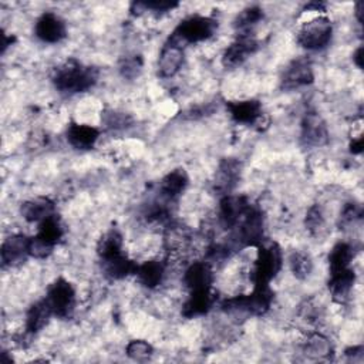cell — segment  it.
<instances>
[{
	"label": "cell",
	"instance_id": "cell-1",
	"mask_svg": "<svg viewBox=\"0 0 364 364\" xmlns=\"http://www.w3.org/2000/svg\"><path fill=\"white\" fill-rule=\"evenodd\" d=\"M54 87L64 94H78L92 88L98 81V70L75 58H68L53 71Z\"/></svg>",
	"mask_w": 364,
	"mask_h": 364
},
{
	"label": "cell",
	"instance_id": "cell-2",
	"mask_svg": "<svg viewBox=\"0 0 364 364\" xmlns=\"http://www.w3.org/2000/svg\"><path fill=\"white\" fill-rule=\"evenodd\" d=\"M273 301L270 284H253V290L247 294H239L225 299L220 303L226 313H239L246 316H263L269 311Z\"/></svg>",
	"mask_w": 364,
	"mask_h": 364
},
{
	"label": "cell",
	"instance_id": "cell-3",
	"mask_svg": "<svg viewBox=\"0 0 364 364\" xmlns=\"http://www.w3.org/2000/svg\"><path fill=\"white\" fill-rule=\"evenodd\" d=\"M218 31V20L209 16L193 14L183 18L172 31L169 38L182 47L209 40Z\"/></svg>",
	"mask_w": 364,
	"mask_h": 364
},
{
	"label": "cell",
	"instance_id": "cell-4",
	"mask_svg": "<svg viewBox=\"0 0 364 364\" xmlns=\"http://www.w3.org/2000/svg\"><path fill=\"white\" fill-rule=\"evenodd\" d=\"M283 266V252L276 243H260L250 270V279L253 284H269L272 279L277 276Z\"/></svg>",
	"mask_w": 364,
	"mask_h": 364
},
{
	"label": "cell",
	"instance_id": "cell-5",
	"mask_svg": "<svg viewBox=\"0 0 364 364\" xmlns=\"http://www.w3.org/2000/svg\"><path fill=\"white\" fill-rule=\"evenodd\" d=\"M333 37L331 20L318 14L304 21L297 31V43L307 51H320L326 48Z\"/></svg>",
	"mask_w": 364,
	"mask_h": 364
},
{
	"label": "cell",
	"instance_id": "cell-6",
	"mask_svg": "<svg viewBox=\"0 0 364 364\" xmlns=\"http://www.w3.org/2000/svg\"><path fill=\"white\" fill-rule=\"evenodd\" d=\"M237 243L245 246H259L264 236V219L256 205H250L246 213L233 229Z\"/></svg>",
	"mask_w": 364,
	"mask_h": 364
},
{
	"label": "cell",
	"instance_id": "cell-7",
	"mask_svg": "<svg viewBox=\"0 0 364 364\" xmlns=\"http://www.w3.org/2000/svg\"><path fill=\"white\" fill-rule=\"evenodd\" d=\"M46 300L50 304L53 314L60 318L70 317L75 309V289L64 277H57L46 293Z\"/></svg>",
	"mask_w": 364,
	"mask_h": 364
},
{
	"label": "cell",
	"instance_id": "cell-8",
	"mask_svg": "<svg viewBox=\"0 0 364 364\" xmlns=\"http://www.w3.org/2000/svg\"><path fill=\"white\" fill-rule=\"evenodd\" d=\"M259 48L257 40L252 34H237L222 54V64L226 68L242 65Z\"/></svg>",
	"mask_w": 364,
	"mask_h": 364
},
{
	"label": "cell",
	"instance_id": "cell-9",
	"mask_svg": "<svg viewBox=\"0 0 364 364\" xmlns=\"http://www.w3.org/2000/svg\"><path fill=\"white\" fill-rule=\"evenodd\" d=\"M30 256V237L23 233H13L7 236L0 247L1 266L16 267L20 266Z\"/></svg>",
	"mask_w": 364,
	"mask_h": 364
},
{
	"label": "cell",
	"instance_id": "cell-10",
	"mask_svg": "<svg viewBox=\"0 0 364 364\" xmlns=\"http://www.w3.org/2000/svg\"><path fill=\"white\" fill-rule=\"evenodd\" d=\"M314 81V73L311 63L307 57L294 58L284 68L280 84L284 90H297L310 85Z\"/></svg>",
	"mask_w": 364,
	"mask_h": 364
},
{
	"label": "cell",
	"instance_id": "cell-11",
	"mask_svg": "<svg viewBox=\"0 0 364 364\" xmlns=\"http://www.w3.org/2000/svg\"><path fill=\"white\" fill-rule=\"evenodd\" d=\"M36 37L47 44L60 43L67 36L65 21L54 11H44L34 24Z\"/></svg>",
	"mask_w": 364,
	"mask_h": 364
},
{
	"label": "cell",
	"instance_id": "cell-12",
	"mask_svg": "<svg viewBox=\"0 0 364 364\" xmlns=\"http://www.w3.org/2000/svg\"><path fill=\"white\" fill-rule=\"evenodd\" d=\"M250 205L252 202L243 195H225L219 202V223L225 229L233 230Z\"/></svg>",
	"mask_w": 364,
	"mask_h": 364
},
{
	"label": "cell",
	"instance_id": "cell-13",
	"mask_svg": "<svg viewBox=\"0 0 364 364\" xmlns=\"http://www.w3.org/2000/svg\"><path fill=\"white\" fill-rule=\"evenodd\" d=\"M300 141L304 146L317 148L328 142V129L317 112H306L301 119Z\"/></svg>",
	"mask_w": 364,
	"mask_h": 364
},
{
	"label": "cell",
	"instance_id": "cell-14",
	"mask_svg": "<svg viewBox=\"0 0 364 364\" xmlns=\"http://www.w3.org/2000/svg\"><path fill=\"white\" fill-rule=\"evenodd\" d=\"M185 61V47L172 41L171 38L162 46L158 57V74L162 78L173 77L183 65Z\"/></svg>",
	"mask_w": 364,
	"mask_h": 364
},
{
	"label": "cell",
	"instance_id": "cell-15",
	"mask_svg": "<svg viewBox=\"0 0 364 364\" xmlns=\"http://www.w3.org/2000/svg\"><path fill=\"white\" fill-rule=\"evenodd\" d=\"M242 165L235 158H225L219 162L213 178V189L220 195H229L240 179Z\"/></svg>",
	"mask_w": 364,
	"mask_h": 364
},
{
	"label": "cell",
	"instance_id": "cell-16",
	"mask_svg": "<svg viewBox=\"0 0 364 364\" xmlns=\"http://www.w3.org/2000/svg\"><path fill=\"white\" fill-rule=\"evenodd\" d=\"M182 282L189 291L212 289L213 266L206 260L192 262L183 272Z\"/></svg>",
	"mask_w": 364,
	"mask_h": 364
},
{
	"label": "cell",
	"instance_id": "cell-17",
	"mask_svg": "<svg viewBox=\"0 0 364 364\" xmlns=\"http://www.w3.org/2000/svg\"><path fill=\"white\" fill-rule=\"evenodd\" d=\"M226 109L236 124L255 125L263 117V107L257 100L228 101Z\"/></svg>",
	"mask_w": 364,
	"mask_h": 364
},
{
	"label": "cell",
	"instance_id": "cell-18",
	"mask_svg": "<svg viewBox=\"0 0 364 364\" xmlns=\"http://www.w3.org/2000/svg\"><path fill=\"white\" fill-rule=\"evenodd\" d=\"M189 183V178L185 169L176 168L168 172L159 182L158 196L166 202H175L186 189Z\"/></svg>",
	"mask_w": 364,
	"mask_h": 364
},
{
	"label": "cell",
	"instance_id": "cell-19",
	"mask_svg": "<svg viewBox=\"0 0 364 364\" xmlns=\"http://www.w3.org/2000/svg\"><path fill=\"white\" fill-rule=\"evenodd\" d=\"M100 134H101L100 129L92 125L80 124V122L73 121L67 127L65 138L73 148L87 151V149H91L97 144Z\"/></svg>",
	"mask_w": 364,
	"mask_h": 364
},
{
	"label": "cell",
	"instance_id": "cell-20",
	"mask_svg": "<svg viewBox=\"0 0 364 364\" xmlns=\"http://www.w3.org/2000/svg\"><path fill=\"white\" fill-rule=\"evenodd\" d=\"M20 215L28 223H40L44 219L55 215V203L47 196H37L21 203Z\"/></svg>",
	"mask_w": 364,
	"mask_h": 364
},
{
	"label": "cell",
	"instance_id": "cell-21",
	"mask_svg": "<svg viewBox=\"0 0 364 364\" xmlns=\"http://www.w3.org/2000/svg\"><path fill=\"white\" fill-rule=\"evenodd\" d=\"M165 263L159 259H149L142 263H136L135 276L138 282L146 289H156L165 279Z\"/></svg>",
	"mask_w": 364,
	"mask_h": 364
},
{
	"label": "cell",
	"instance_id": "cell-22",
	"mask_svg": "<svg viewBox=\"0 0 364 364\" xmlns=\"http://www.w3.org/2000/svg\"><path fill=\"white\" fill-rule=\"evenodd\" d=\"M51 316H54V314H53V310H51L50 304L47 303L46 297L33 303L26 313V324H24L26 334L33 336V334L38 333L40 330H43L47 326V323L50 321Z\"/></svg>",
	"mask_w": 364,
	"mask_h": 364
},
{
	"label": "cell",
	"instance_id": "cell-23",
	"mask_svg": "<svg viewBox=\"0 0 364 364\" xmlns=\"http://www.w3.org/2000/svg\"><path fill=\"white\" fill-rule=\"evenodd\" d=\"M354 283H355V273L353 267L333 272L330 273V279H328V290L336 301L343 303L348 299Z\"/></svg>",
	"mask_w": 364,
	"mask_h": 364
},
{
	"label": "cell",
	"instance_id": "cell-24",
	"mask_svg": "<svg viewBox=\"0 0 364 364\" xmlns=\"http://www.w3.org/2000/svg\"><path fill=\"white\" fill-rule=\"evenodd\" d=\"M97 255L100 257V262L117 257L124 255V236L122 233L115 229L111 228L109 230H107L97 243Z\"/></svg>",
	"mask_w": 364,
	"mask_h": 364
},
{
	"label": "cell",
	"instance_id": "cell-25",
	"mask_svg": "<svg viewBox=\"0 0 364 364\" xmlns=\"http://www.w3.org/2000/svg\"><path fill=\"white\" fill-rule=\"evenodd\" d=\"M213 306L212 289L189 291V296L182 307V314L188 318L206 314Z\"/></svg>",
	"mask_w": 364,
	"mask_h": 364
},
{
	"label": "cell",
	"instance_id": "cell-26",
	"mask_svg": "<svg viewBox=\"0 0 364 364\" xmlns=\"http://www.w3.org/2000/svg\"><path fill=\"white\" fill-rule=\"evenodd\" d=\"M355 255V249L350 242H338L328 252V272H338L351 267L353 259Z\"/></svg>",
	"mask_w": 364,
	"mask_h": 364
},
{
	"label": "cell",
	"instance_id": "cell-27",
	"mask_svg": "<svg viewBox=\"0 0 364 364\" xmlns=\"http://www.w3.org/2000/svg\"><path fill=\"white\" fill-rule=\"evenodd\" d=\"M101 267L104 274L111 280H121L129 274L135 273L136 263L131 260L125 253L108 260L101 262Z\"/></svg>",
	"mask_w": 364,
	"mask_h": 364
},
{
	"label": "cell",
	"instance_id": "cell-28",
	"mask_svg": "<svg viewBox=\"0 0 364 364\" xmlns=\"http://www.w3.org/2000/svg\"><path fill=\"white\" fill-rule=\"evenodd\" d=\"M37 233L34 235L37 239H40L41 242L50 245V246H55L60 239L63 237L64 235V228L61 225V220L58 218V215H53L47 219H44L43 222L38 223V228H37Z\"/></svg>",
	"mask_w": 364,
	"mask_h": 364
},
{
	"label": "cell",
	"instance_id": "cell-29",
	"mask_svg": "<svg viewBox=\"0 0 364 364\" xmlns=\"http://www.w3.org/2000/svg\"><path fill=\"white\" fill-rule=\"evenodd\" d=\"M264 17L263 9L259 6H249L239 11L236 18L233 20V27L237 34H250L255 26H257Z\"/></svg>",
	"mask_w": 364,
	"mask_h": 364
},
{
	"label": "cell",
	"instance_id": "cell-30",
	"mask_svg": "<svg viewBox=\"0 0 364 364\" xmlns=\"http://www.w3.org/2000/svg\"><path fill=\"white\" fill-rule=\"evenodd\" d=\"M191 242V233L189 230L176 223H169L165 236H164V245L169 252H181L182 249H186Z\"/></svg>",
	"mask_w": 364,
	"mask_h": 364
},
{
	"label": "cell",
	"instance_id": "cell-31",
	"mask_svg": "<svg viewBox=\"0 0 364 364\" xmlns=\"http://www.w3.org/2000/svg\"><path fill=\"white\" fill-rule=\"evenodd\" d=\"M304 353L314 360H326L330 358L333 353V347L330 340L321 333L309 334L304 343Z\"/></svg>",
	"mask_w": 364,
	"mask_h": 364
},
{
	"label": "cell",
	"instance_id": "cell-32",
	"mask_svg": "<svg viewBox=\"0 0 364 364\" xmlns=\"http://www.w3.org/2000/svg\"><path fill=\"white\" fill-rule=\"evenodd\" d=\"M289 266H290V270L294 274V277L299 280L307 279L313 270L311 257L307 253L299 252V250H296L290 255Z\"/></svg>",
	"mask_w": 364,
	"mask_h": 364
},
{
	"label": "cell",
	"instance_id": "cell-33",
	"mask_svg": "<svg viewBox=\"0 0 364 364\" xmlns=\"http://www.w3.org/2000/svg\"><path fill=\"white\" fill-rule=\"evenodd\" d=\"M101 121L104 127L114 131L125 129L132 124V118L128 114L117 109H105L101 115Z\"/></svg>",
	"mask_w": 364,
	"mask_h": 364
},
{
	"label": "cell",
	"instance_id": "cell-34",
	"mask_svg": "<svg viewBox=\"0 0 364 364\" xmlns=\"http://www.w3.org/2000/svg\"><path fill=\"white\" fill-rule=\"evenodd\" d=\"M179 3L176 1H166V0H152V1H135L131 4V11L134 13H142V11H151V13H168L173 9H176Z\"/></svg>",
	"mask_w": 364,
	"mask_h": 364
},
{
	"label": "cell",
	"instance_id": "cell-35",
	"mask_svg": "<svg viewBox=\"0 0 364 364\" xmlns=\"http://www.w3.org/2000/svg\"><path fill=\"white\" fill-rule=\"evenodd\" d=\"M144 67V60L139 54H129L121 58L119 61V73L127 80L136 78Z\"/></svg>",
	"mask_w": 364,
	"mask_h": 364
},
{
	"label": "cell",
	"instance_id": "cell-36",
	"mask_svg": "<svg viewBox=\"0 0 364 364\" xmlns=\"http://www.w3.org/2000/svg\"><path fill=\"white\" fill-rule=\"evenodd\" d=\"M125 353L134 361H146L152 357L154 348L145 340H132L127 344Z\"/></svg>",
	"mask_w": 364,
	"mask_h": 364
},
{
	"label": "cell",
	"instance_id": "cell-37",
	"mask_svg": "<svg viewBox=\"0 0 364 364\" xmlns=\"http://www.w3.org/2000/svg\"><path fill=\"white\" fill-rule=\"evenodd\" d=\"M306 228L311 235H318L326 226V216L320 205H311L306 213Z\"/></svg>",
	"mask_w": 364,
	"mask_h": 364
},
{
	"label": "cell",
	"instance_id": "cell-38",
	"mask_svg": "<svg viewBox=\"0 0 364 364\" xmlns=\"http://www.w3.org/2000/svg\"><path fill=\"white\" fill-rule=\"evenodd\" d=\"M363 210L361 206L357 203H346L340 212V218H338V226L340 228H348L351 225H354L357 220L361 219Z\"/></svg>",
	"mask_w": 364,
	"mask_h": 364
},
{
	"label": "cell",
	"instance_id": "cell-39",
	"mask_svg": "<svg viewBox=\"0 0 364 364\" xmlns=\"http://www.w3.org/2000/svg\"><path fill=\"white\" fill-rule=\"evenodd\" d=\"M1 53H4L6 50H7V47H10L11 46V43L14 41V37L13 36H9V34H6L4 31H1Z\"/></svg>",
	"mask_w": 364,
	"mask_h": 364
},
{
	"label": "cell",
	"instance_id": "cell-40",
	"mask_svg": "<svg viewBox=\"0 0 364 364\" xmlns=\"http://www.w3.org/2000/svg\"><path fill=\"white\" fill-rule=\"evenodd\" d=\"M353 61H354V64H355L358 68L363 67V47H358V48L355 50V53L353 54Z\"/></svg>",
	"mask_w": 364,
	"mask_h": 364
}]
</instances>
